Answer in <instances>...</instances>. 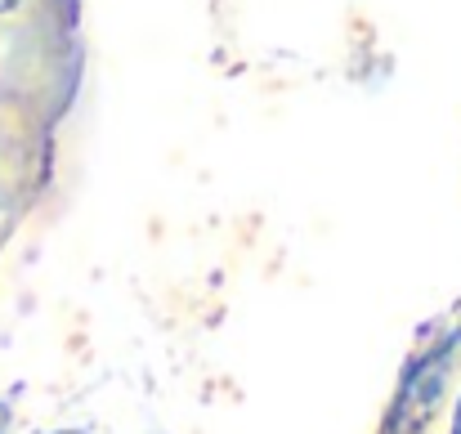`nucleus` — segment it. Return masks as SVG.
<instances>
[{
    "mask_svg": "<svg viewBox=\"0 0 461 434\" xmlns=\"http://www.w3.org/2000/svg\"><path fill=\"white\" fill-rule=\"evenodd\" d=\"M461 349V327L448 331L444 340H435L430 349H421L399 390H394V403L385 412V430L381 434H417L426 430V421L435 417V408L444 403V390H448V372H453V354Z\"/></svg>",
    "mask_w": 461,
    "mask_h": 434,
    "instance_id": "f257e3e1",
    "label": "nucleus"
},
{
    "mask_svg": "<svg viewBox=\"0 0 461 434\" xmlns=\"http://www.w3.org/2000/svg\"><path fill=\"white\" fill-rule=\"evenodd\" d=\"M9 421H14V412H9V403H0V434L9 430Z\"/></svg>",
    "mask_w": 461,
    "mask_h": 434,
    "instance_id": "f03ea898",
    "label": "nucleus"
},
{
    "mask_svg": "<svg viewBox=\"0 0 461 434\" xmlns=\"http://www.w3.org/2000/svg\"><path fill=\"white\" fill-rule=\"evenodd\" d=\"M453 434H461V399H457V412H453Z\"/></svg>",
    "mask_w": 461,
    "mask_h": 434,
    "instance_id": "7ed1b4c3",
    "label": "nucleus"
},
{
    "mask_svg": "<svg viewBox=\"0 0 461 434\" xmlns=\"http://www.w3.org/2000/svg\"><path fill=\"white\" fill-rule=\"evenodd\" d=\"M23 0H0V14H9V9H18Z\"/></svg>",
    "mask_w": 461,
    "mask_h": 434,
    "instance_id": "20e7f679",
    "label": "nucleus"
},
{
    "mask_svg": "<svg viewBox=\"0 0 461 434\" xmlns=\"http://www.w3.org/2000/svg\"><path fill=\"white\" fill-rule=\"evenodd\" d=\"M59 434H86V430H59Z\"/></svg>",
    "mask_w": 461,
    "mask_h": 434,
    "instance_id": "39448f33",
    "label": "nucleus"
}]
</instances>
